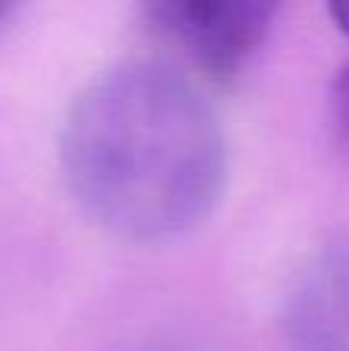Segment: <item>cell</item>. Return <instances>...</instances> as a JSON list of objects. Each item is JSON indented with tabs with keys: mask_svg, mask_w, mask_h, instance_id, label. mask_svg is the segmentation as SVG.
Listing matches in <instances>:
<instances>
[{
	"mask_svg": "<svg viewBox=\"0 0 349 351\" xmlns=\"http://www.w3.org/2000/svg\"><path fill=\"white\" fill-rule=\"evenodd\" d=\"M328 10H331V19L337 22V28L344 31V34H349V0H337V3H331Z\"/></svg>",
	"mask_w": 349,
	"mask_h": 351,
	"instance_id": "obj_6",
	"label": "cell"
},
{
	"mask_svg": "<svg viewBox=\"0 0 349 351\" xmlns=\"http://www.w3.org/2000/svg\"><path fill=\"white\" fill-rule=\"evenodd\" d=\"M130 351H214V348L198 346V342H189V339H148Z\"/></svg>",
	"mask_w": 349,
	"mask_h": 351,
	"instance_id": "obj_5",
	"label": "cell"
},
{
	"mask_svg": "<svg viewBox=\"0 0 349 351\" xmlns=\"http://www.w3.org/2000/svg\"><path fill=\"white\" fill-rule=\"evenodd\" d=\"M288 351H349V234L319 247L282 308Z\"/></svg>",
	"mask_w": 349,
	"mask_h": 351,
	"instance_id": "obj_3",
	"label": "cell"
},
{
	"mask_svg": "<svg viewBox=\"0 0 349 351\" xmlns=\"http://www.w3.org/2000/svg\"><path fill=\"white\" fill-rule=\"evenodd\" d=\"M62 173L84 213L111 234L170 241L220 200L226 136L185 74L164 62H121L74 99Z\"/></svg>",
	"mask_w": 349,
	"mask_h": 351,
	"instance_id": "obj_1",
	"label": "cell"
},
{
	"mask_svg": "<svg viewBox=\"0 0 349 351\" xmlns=\"http://www.w3.org/2000/svg\"><path fill=\"white\" fill-rule=\"evenodd\" d=\"M331 121L340 148L349 154V65L340 68L331 84Z\"/></svg>",
	"mask_w": 349,
	"mask_h": 351,
	"instance_id": "obj_4",
	"label": "cell"
},
{
	"mask_svg": "<svg viewBox=\"0 0 349 351\" xmlns=\"http://www.w3.org/2000/svg\"><path fill=\"white\" fill-rule=\"evenodd\" d=\"M19 12V6H12V3H0V31L10 25V19Z\"/></svg>",
	"mask_w": 349,
	"mask_h": 351,
	"instance_id": "obj_7",
	"label": "cell"
},
{
	"mask_svg": "<svg viewBox=\"0 0 349 351\" xmlns=\"http://www.w3.org/2000/svg\"><path fill=\"white\" fill-rule=\"evenodd\" d=\"M275 6L266 0H155L146 22L216 84L241 77L272 31Z\"/></svg>",
	"mask_w": 349,
	"mask_h": 351,
	"instance_id": "obj_2",
	"label": "cell"
}]
</instances>
